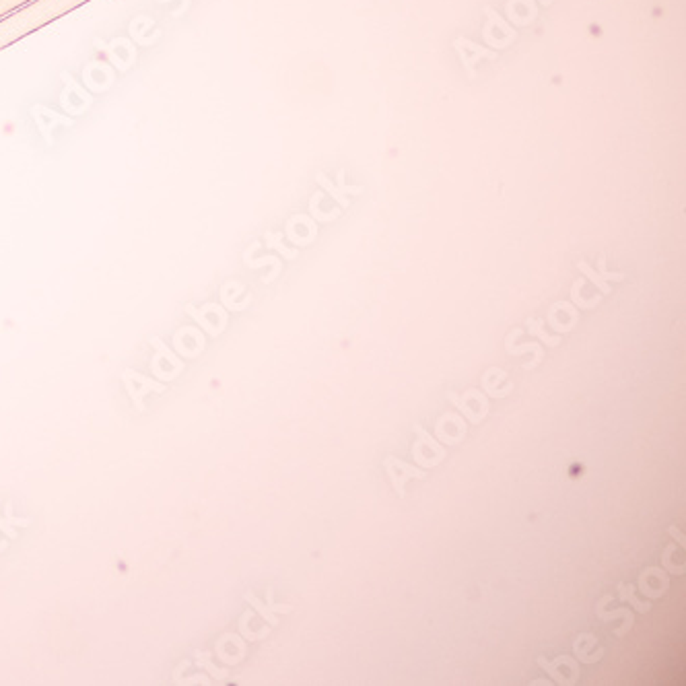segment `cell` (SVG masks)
Wrapping results in <instances>:
<instances>
[{
	"instance_id": "obj_6",
	"label": "cell",
	"mask_w": 686,
	"mask_h": 686,
	"mask_svg": "<svg viewBox=\"0 0 686 686\" xmlns=\"http://www.w3.org/2000/svg\"><path fill=\"white\" fill-rule=\"evenodd\" d=\"M588 641H590V643H584V637L579 635V637L575 639V645H573V649H575V656H577V660H579V662H584V664H594V662H598V660H602V658H604V649L600 647V649H598L594 656H590V653H588V649L596 647L598 639L592 635Z\"/></svg>"
},
{
	"instance_id": "obj_3",
	"label": "cell",
	"mask_w": 686,
	"mask_h": 686,
	"mask_svg": "<svg viewBox=\"0 0 686 686\" xmlns=\"http://www.w3.org/2000/svg\"><path fill=\"white\" fill-rule=\"evenodd\" d=\"M388 460L400 470V474L394 472V470H386L390 474V478H392V485H394L398 497H404V485H406V480H410V478H425V472L423 470H419V468H415V466H410V464H406V462H402V460H398L394 455H390Z\"/></svg>"
},
{
	"instance_id": "obj_9",
	"label": "cell",
	"mask_w": 686,
	"mask_h": 686,
	"mask_svg": "<svg viewBox=\"0 0 686 686\" xmlns=\"http://www.w3.org/2000/svg\"><path fill=\"white\" fill-rule=\"evenodd\" d=\"M674 550H678V544H668L666 548H664V554H662V565L670 571V573H674V575H685V571H686V567L685 565H674L672 563V559H670V554L674 552Z\"/></svg>"
},
{
	"instance_id": "obj_5",
	"label": "cell",
	"mask_w": 686,
	"mask_h": 686,
	"mask_svg": "<svg viewBox=\"0 0 686 686\" xmlns=\"http://www.w3.org/2000/svg\"><path fill=\"white\" fill-rule=\"evenodd\" d=\"M596 614H598V618L606 620V622H608V620H614V618H620V616L624 618L622 626L614 631V635H616V637H624V635H626V633L633 629V622H635V620H633V612H631V610H626V608H620V610H614V612H606L604 608H598V610H596Z\"/></svg>"
},
{
	"instance_id": "obj_12",
	"label": "cell",
	"mask_w": 686,
	"mask_h": 686,
	"mask_svg": "<svg viewBox=\"0 0 686 686\" xmlns=\"http://www.w3.org/2000/svg\"><path fill=\"white\" fill-rule=\"evenodd\" d=\"M577 266H579V268H581V270H584V272H586V274H588V276H590V278H592V280H594V282H596V285L600 287V289H602V291H604V293H608V291H610V289H608V285H606V282L602 280L600 274H596V272H594V270H592V268H590V266H588V264H586L584 260H581V262H579Z\"/></svg>"
},
{
	"instance_id": "obj_11",
	"label": "cell",
	"mask_w": 686,
	"mask_h": 686,
	"mask_svg": "<svg viewBox=\"0 0 686 686\" xmlns=\"http://www.w3.org/2000/svg\"><path fill=\"white\" fill-rule=\"evenodd\" d=\"M196 656H198V662H196L198 666H206V668H208V672H210L215 678L227 680V670H217V668L210 664V660H208L210 656H208V653H196Z\"/></svg>"
},
{
	"instance_id": "obj_10",
	"label": "cell",
	"mask_w": 686,
	"mask_h": 686,
	"mask_svg": "<svg viewBox=\"0 0 686 686\" xmlns=\"http://www.w3.org/2000/svg\"><path fill=\"white\" fill-rule=\"evenodd\" d=\"M252 616V610H248L244 616H242V622H240V631H242V635L248 639V641H258V639H264L266 635H268V626H264L260 633H252L250 629H248V618Z\"/></svg>"
},
{
	"instance_id": "obj_2",
	"label": "cell",
	"mask_w": 686,
	"mask_h": 686,
	"mask_svg": "<svg viewBox=\"0 0 686 686\" xmlns=\"http://www.w3.org/2000/svg\"><path fill=\"white\" fill-rule=\"evenodd\" d=\"M538 666H540L546 674L552 676L554 685H573L567 676L561 674V670H559L561 666H569L571 674H573V676L577 674V678H579V664H577L573 658H569V656H559L554 662H546V658H538Z\"/></svg>"
},
{
	"instance_id": "obj_8",
	"label": "cell",
	"mask_w": 686,
	"mask_h": 686,
	"mask_svg": "<svg viewBox=\"0 0 686 686\" xmlns=\"http://www.w3.org/2000/svg\"><path fill=\"white\" fill-rule=\"evenodd\" d=\"M6 517H0V532H4L8 538H15L17 536V532L12 530V527H17V525H27L31 519H19V517H12L10 515V503L6 505Z\"/></svg>"
},
{
	"instance_id": "obj_4",
	"label": "cell",
	"mask_w": 686,
	"mask_h": 686,
	"mask_svg": "<svg viewBox=\"0 0 686 686\" xmlns=\"http://www.w3.org/2000/svg\"><path fill=\"white\" fill-rule=\"evenodd\" d=\"M246 600L248 602H252L254 604V608H256L258 612H260V616L268 622V624H272V626H276L278 624V618L274 616V612H282V614H289L293 608L291 606H287V604H274L272 602V590H268V604H262V602L258 600L256 596H254V592H246V596H244Z\"/></svg>"
},
{
	"instance_id": "obj_1",
	"label": "cell",
	"mask_w": 686,
	"mask_h": 686,
	"mask_svg": "<svg viewBox=\"0 0 686 686\" xmlns=\"http://www.w3.org/2000/svg\"><path fill=\"white\" fill-rule=\"evenodd\" d=\"M124 383L130 392V398L134 400L136 408L143 413L145 410V404H143V398L149 394V392H165V386L163 383H157V381H151L149 377L132 371V369H126L124 371Z\"/></svg>"
},
{
	"instance_id": "obj_13",
	"label": "cell",
	"mask_w": 686,
	"mask_h": 686,
	"mask_svg": "<svg viewBox=\"0 0 686 686\" xmlns=\"http://www.w3.org/2000/svg\"><path fill=\"white\" fill-rule=\"evenodd\" d=\"M668 534H670V536H672V538H674V540H676V542H678V544H680V546L685 548V546H686L685 534H683V532H680V530H678L676 525H670V527H668Z\"/></svg>"
},
{
	"instance_id": "obj_7",
	"label": "cell",
	"mask_w": 686,
	"mask_h": 686,
	"mask_svg": "<svg viewBox=\"0 0 686 686\" xmlns=\"http://www.w3.org/2000/svg\"><path fill=\"white\" fill-rule=\"evenodd\" d=\"M618 594H620V600L629 602L637 612H649L651 610V604L649 602H641L637 596H635V586H624V584H618Z\"/></svg>"
}]
</instances>
